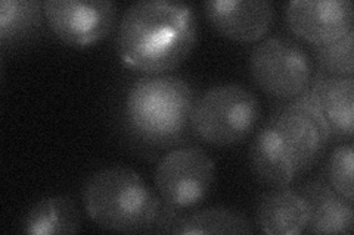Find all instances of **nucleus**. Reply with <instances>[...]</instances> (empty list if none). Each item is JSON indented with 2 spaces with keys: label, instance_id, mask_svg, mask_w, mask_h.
<instances>
[{
  "label": "nucleus",
  "instance_id": "f257e3e1",
  "mask_svg": "<svg viewBox=\"0 0 354 235\" xmlns=\"http://www.w3.org/2000/svg\"><path fill=\"white\" fill-rule=\"evenodd\" d=\"M196 41V17L189 3L139 0L120 19L117 50L131 68L147 75L177 68Z\"/></svg>",
  "mask_w": 354,
  "mask_h": 235
},
{
  "label": "nucleus",
  "instance_id": "f03ea898",
  "mask_svg": "<svg viewBox=\"0 0 354 235\" xmlns=\"http://www.w3.org/2000/svg\"><path fill=\"white\" fill-rule=\"evenodd\" d=\"M192 87L167 74L145 75L133 83L124 99V121L139 141L170 145L189 125L194 108Z\"/></svg>",
  "mask_w": 354,
  "mask_h": 235
},
{
  "label": "nucleus",
  "instance_id": "7ed1b4c3",
  "mask_svg": "<svg viewBox=\"0 0 354 235\" xmlns=\"http://www.w3.org/2000/svg\"><path fill=\"white\" fill-rule=\"evenodd\" d=\"M160 198L129 166H108L93 174L83 188L87 216L114 232H148Z\"/></svg>",
  "mask_w": 354,
  "mask_h": 235
},
{
  "label": "nucleus",
  "instance_id": "20e7f679",
  "mask_svg": "<svg viewBox=\"0 0 354 235\" xmlns=\"http://www.w3.org/2000/svg\"><path fill=\"white\" fill-rule=\"evenodd\" d=\"M261 115L257 97L239 84L208 88L195 100L189 125L195 136L213 145H232L247 139Z\"/></svg>",
  "mask_w": 354,
  "mask_h": 235
},
{
  "label": "nucleus",
  "instance_id": "39448f33",
  "mask_svg": "<svg viewBox=\"0 0 354 235\" xmlns=\"http://www.w3.org/2000/svg\"><path fill=\"white\" fill-rule=\"evenodd\" d=\"M250 72L261 92L294 100L313 80V62L300 43L283 36L261 39L250 54Z\"/></svg>",
  "mask_w": 354,
  "mask_h": 235
},
{
  "label": "nucleus",
  "instance_id": "423d86ee",
  "mask_svg": "<svg viewBox=\"0 0 354 235\" xmlns=\"http://www.w3.org/2000/svg\"><path fill=\"white\" fill-rule=\"evenodd\" d=\"M155 188L160 198L177 210L191 209L212 193L216 163L199 147L187 145L165 153L155 166Z\"/></svg>",
  "mask_w": 354,
  "mask_h": 235
},
{
  "label": "nucleus",
  "instance_id": "0eeeda50",
  "mask_svg": "<svg viewBox=\"0 0 354 235\" xmlns=\"http://www.w3.org/2000/svg\"><path fill=\"white\" fill-rule=\"evenodd\" d=\"M268 122L298 174L308 171L324 154L330 134L308 90L279 108Z\"/></svg>",
  "mask_w": 354,
  "mask_h": 235
},
{
  "label": "nucleus",
  "instance_id": "6e6552de",
  "mask_svg": "<svg viewBox=\"0 0 354 235\" xmlns=\"http://www.w3.org/2000/svg\"><path fill=\"white\" fill-rule=\"evenodd\" d=\"M50 30L71 46H88L113 30L117 8L111 0H44Z\"/></svg>",
  "mask_w": 354,
  "mask_h": 235
},
{
  "label": "nucleus",
  "instance_id": "1a4fd4ad",
  "mask_svg": "<svg viewBox=\"0 0 354 235\" xmlns=\"http://www.w3.org/2000/svg\"><path fill=\"white\" fill-rule=\"evenodd\" d=\"M286 24L295 36L313 46L334 43L353 31L350 0H292L286 6Z\"/></svg>",
  "mask_w": 354,
  "mask_h": 235
},
{
  "label": "nucleus",
  "instance_id": "9d476101",
  "mask_svg": "<svg viewBox=\"0 0 354 235\" xmlns=\"http://www.w3.org/2000/svg\"><path fill=\"white\" fill-rule=\"evenodd\" d=\"M204 14L221 36L239 43L261 40L274 21L269 0H208Z\"/></svg>",
  "mask_w": 354,
  "mask_h": 235
},
{
  "label": "nucleus",
  "instance_id": "9b49d317",
  "mask_svg": "<svg viewBox=\"0 0 354 235\" xmlns=\"http://www.w3.org/2000/svg\"><path fill=\"white\" fill-rule=\"evenodd\" d=\"M307 90L330 136L351 137L354 131V76L317 74Z\"/></svg>",
  "mask_w": 354,
  "mask_h": 235
},
{
  "label": "nucleus",
  "instance_id": "f8f14e48",
  "mask_svg": "<svg viewBox=\"0 0 354 235\" xmlns=\"http://www.w3.org/2000/svg\"><path fill=\"white\" fill-rule=\"evenodd\" d=\"M310 210L300 192L274 187L264 193L257 205V223L264 234L295 235L306 231Z\"/></svg>",
  "mask_w": 354,
  "mask_h": 235
},
{
  "label": "nucleus",
  "instance_id": "ddd939ff",
  "mask_svg": "<svg viewBox=\"0 0 354 235\" xmlns=\"http://www.w3.org/2000/svg\"><path fill=\"white\" fill-rule=\"evenodd\" d=\"M306 198L310 218L306 231L310 234H351L353 201L341 197L328 183L310 181L298 190Z\"/></svg>",
  "mask_w": 354,
  "mask_h": 235
},
{
  "label": "nucleus",
  "instance_id": "4468645a",
  "mask_svg": "<svg viewBox=\"0 0 354 235\" xmlns=\"http://www.w3.org/2000/svg\"><path fill=\"white\" fill-rule=\"evenodd\" d=\"M250 163L259 180L272 187L290 185L300 175L269 122L261 127L251 144Z\"/></svg>",
  "mask_w": 354,
  "mask_h": 235
},
{
  "label": "nucleus",
  "instance_id": "2eb2a0df",
  "mask_svg": "<svg viewBox=\"0 0 354 235\" xmlns=\"http://www.w3.org/2000/svg\"><path fill=\"white\" fill-rule=\"evenodd\" d=\"M82 228V216L74 200L50 196L32 205L22 221V231L30 235L75 234Z\"/></svg>",
  "mask_w": 354,
  "mask_h": 235
},
{
  "label": "nucleus",
  "instance_id": "dca6fc26",
  "mask_svg": "<svg viewBox=\"0 0 354 235\" xmlns=\"http://www.w3.org/2000/svg\"><path fill=\"white\" fill-rule=\"evenodd\" d=\"M251 222L235 210L213 207L180 215L171 234H252Z\"/></svg>",
  "mask_w": 354,
  "mask_h": 235
},
{
  "label": "nucleus",
  "instance_id": "f3484780",
  "mask_svg": "<svg viewBox=\"0 0 354 235\" xmlns=\"http://www.w3.org/2000/svg\"><path fill=\"white\" fill-rule=\"evenodd\" d=\"M43 2L2 0L0 3V41L15 44L31 36L41 24Z\"/></svg>",
  "mask_w": 354,
  "mask_h": 235
},
{
  "label": "nucleus",
  "instance_id": "a211bd4d",
  "mask_svg": "<svg viewBox=\"0 0 354 235\" xmlns=\"http://www.w3.org/2000/svg\"><path fill=\"white\" fill-rule=\"evenodd\" d=\"M354 30L342 39L315 46V56L319 65V74L329 76H354V53H353Z\"/></svg>",
  "mask_w": 354,
  "mask_h": 235
},
{
  "label": "nucleus",
  "instance_id": "6ab92c4d",
  "mask_svg": "<svg viewBox=\"0 0 354 235\" xmlns=\"http://www.w3.org/2000/svg\"><path fill=\"white\" fill-rule=\"evenodd\" d=\"M353 165L354 147L351 143L339 144L332 152L326 166L328 184L334 188L341 197L353 201Z\"/></svg>",
  "mask_w": 354,
  "mask_h": 235
}]
</instances>
